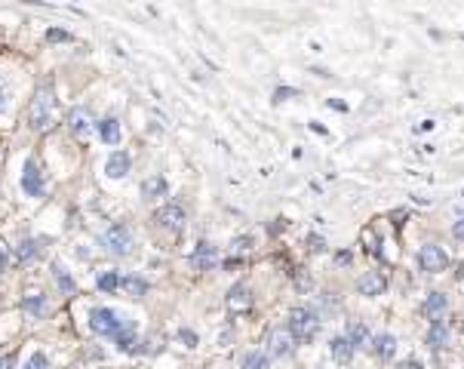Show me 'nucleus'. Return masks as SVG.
<instances>
[{
  "instance_id": "nucleus-6",
  "label": "nucleus",
  "mask_w": 464,
  "mask_h": 369,
  "mask_svg": "<svg viewBox=\"0 0 464 369\" xmlns=\"http://www.w3.org/2000/svg\"><path fill=\"white\" fill-rule=\"evenodd\" d=\"M105 246L114 256H129V252H133V231L126 225H111L105 234Z\"/></svg>"
},
{
  "instance_id": "nucleus-32",
  "label": "nucleus",
  "mask_w": 464,
  "mask_h": 369,
  "mask_svg": "<svg viewBox=\"0 0 464 369\" xmlns=\"http://www.w3.org/2000/svg\"><path fill=\"white\" fill-rule=\"evenodd\" d=\"M400 369H424L419 360H403V363H400Z\"/></svg>"
},
{
  "instance_id": "nucleus-1",
  "label": "nucleus",
  "mask_w": 464,
  "mask_h": 369,
  "mask_svg": "<svg viewBox=\"0 0 464 369\" xmlns=\"http://www.w3.org/2000/svg\"><path fill=\"white\" fill-rule=\"evenodd\" d=\"M28 120L34 129L52 126V120H56V92H52L50 83L37 87L34 99H31V108H28Z\"/></svg>"
},
{
  "instance_id": "nucleus-17",
  "label": "nucleus",
  "mask_w": 464,
  "mask_h": 369,
  "mask_svg": "<svg viewBox=\"0 0 464 369\" xmlns=\"http://www.w3.org/2000/svg\"><path fill=\"white\" fill-rule=\"evenodd\" d=\"M449 342V323L446 320H437V323H430V329H428V345L430 348H443V345Z\"/></svg>"
},
{
  "instance_id": "nucleus-21",
  "label": "nucleus",
  "mask_w": 464,
  "mask_h": 369,
  "mask_svg": "<svg viewBox=\"0 0 464 369\" xmlns=\"http://www.w3.org/2000/svg\"><path fill=\"white\" fill-rule=\"evenodd\" d=\"M240 366L243 369H268V354L265 351H246L240 357Z\"/></svg>"
},
{
  "instance_id": "nucleus-31",
  "label": "nucleus",
  "mask_w": 464,
  "mask_h": 369,
  "mask_svg": "<svg viewBox=\"0 0 464 369\" xmlns=\"http://www.w3.org/2000/svg\"><path fill=\"white\" fill-rule=\"evenodd\" d=\"M179 335H182V342H188V345H197V335L191 333V329H182Z\"/></svg>"
},
{
  "instance_id": "nucleus-4",
  "label": "nucleus",
  "mask_w": 464,
  "mask_h": 369,
  "mask_svg": "<svg viewBox=\"0 0 464 369\" xmlns=\"http://www.w3.org/2000/svg\"><path fill=\"white\" fill-rule=\"evenodd\" d=\"M419 265H421V271H428V274H443L446 268H449V256H446L443 246L428 243L419 249Z\"/></svg>"
},
{
  "instance_id": "nucleus-15",
  "label": "nucleus",
  "mask_w": 464,
  "mask_h": 369,
  "mask_svg": "<svg viewBox=\"0 0 464 369\" xmlns=\"http://www.w3.org/2000/svg\"><path fill=\"white\" fill-rule=\"evenodd\" d=\"M369 348L375 351V357H382V360H391L393 357V351H397V338H393L391 333H378L372 338V345Z\"/></svg>"
},
{
  "instance_id": "nucleus-13",
  "label": "nucleus",
  "mask_w": 464,
  "mask_h": 369,
  "mask_svg": "<svg viewBox=\"0 0 464 369\" xmlns=\"http://www.w3.org/2000/svg\"><path fill=\"white\" fill-rule=\"evenodd\" d=\"M129 166H133L129 154L126 151H114L111 157H108V164H105V173H108V179H123V175L129 173Z\"/></svg>"
},
{
  "instance_id": "nucleus-19",
  "label": "nucleus",
  "mask_w": 464,
  "mask_h": 369,
  "mask_svg": "<svg viewBox=\"0 0 464 369\" xmlns=\"http://www.w3.org/2000/svg\"><path fill=\"white\" fill-rule=\"evenodd\" d=\"M99 136H102L105 145H117L120 142V123L114 117H105L102 123H99Z\"/></svg>"
},
{
  "instance_id": "nucleus-30",
  "label": "nucleus",
  "mask_w": 464,
  "mask_h": 369,
  "mask_svg": "<svg viewBox=\"0 0 464 369\" xmlns=\"http://www.w3.org/2000/svg\"><path fill=\"white\" fill-rule=\"evenodd\" d=\"M452 234L458 237V240H464V219H458V222L452 225Z\"/></svg>"
},
{
  "instance_id": "nucleus-18",
  "label": "nucleus",
  "mask_w": 464,
  "mask_h": 369,
  "mask_svg": "<svg viewBox=\"0 0 464 369\" xmlns=\"http://www.w3.org/2000/svg\"><path fill=\"white\" fill-rule=\"evenodd\" d=\"M345 338L354 345V348H360V345H369V329L363 326L360 320H354V323H347V329H345Z\"/></svg>"
},
{
  "instance_id": "nucleus-22",
  "label": "nucleus",
  "mask_w": 464,
  "mask_h": 369,
  "mask_svg": "<svg viewBox=\"0 0 464 369\" xmlns=\"http://www.w3.org/2000/svg\"><path fill=\"white\" fill-rule=\"evenodd\" d=\"M142 194H145V197H164V194H166V182L160 179V175H154V179H145Z\"/></svg>"
},
{
  "instance_id": "nucleus-23",
  "label": "nucleus",
  "mask_w": 464,
  "mask_h": 369,
  "mask_svg": "<svg viewBox=\"0 0 464 369\" xmlns=\"http://www.w3.org/2000/svg\"><path fill=\"white\" fill-rule=\"evenodd\" d=\"M99 289H105V292L120 289V274L117 271H105L102 277H99Z\"/></svg>"
},
{
  "instance_id": "nucleus-35",
  "label": "nucleus",
  "mask_w": 464,
  "mask_h": 369,
  "mask_svg": "<svg viewBox=\"0 0 464 369\" xmlns=\"http://www.w3.org/2000/svg\"><path fill=\"white\" fill-rule=\"evenodd\" d=\"M6 265V256H3V249H0V268H3Z\"/></svg>"
},
{
  "instance_id": "nucleus-20",
  "label": "nucleus",
  "mask_w": 464,
  "mask_h": 369,
  "mask_svg": "<svg viewBox=\"0 0 464 369\" xmlns=\"http://www.w3.org/2000/svg\"><path fill=\"white\" fill-rule=\"evenodd\" d=\"M120 289L129 292V296H136V298H142L145 292H148V283H145L142 277H136V274H126V277H120Z\"/></svg>"
},
{
  "instance_id": "nucleus-25",
  "label": "nucleus",
  "mask_w": 464,
  "mask_h": 369,
  "mask_svg": "<svg viewBox=\"0 0 464 369\" xmlns=\"http://www.w3.org/2000/svg\"><path fill=\"white\" fill-rule=\"evenodd\" d=\"M25 369H50V360H46V354H43V351H34V354L28 357Z\"/></svg>"
},
{
  "instance_id": "nucleus-28",
  "label": "nucleus",
  "mask_w": 464,
  "mask_h": 369,
  "mask_svg": "<svg viewBox=\"0 0 464 369\" xmlns=\"http://www.w3.org/2000/svg\"><path fill=\"white\" fill-rule=\"evenodd\" d=\"M34 256H37V243H34V240H22L19 259H34Z\"/></svg>"
},
{
  "instance_id": "nucleus-34",
  "label": "nucleus",
  "mask_w": 464,
  "mask_h": 369,
  "mask_svg": "<svg viewBox=\"0 0 464 369\" xmlns=\"http://www.w3.org/2000/svg\"><path fill=\"white\" fill-rule=\"evenodd\" d=\"M0 369H13V357H3V360H0Z\"/></svg>"
},
{
  "instance_id": "nucleus-12",
  "label": "nucleus",
  "mask_w": 464,
  "mask_h": 369,
  "mask_svg": "<svg viewBox=\"0 0 464 369\" xmlns=\"http://www.w3.org/2000/svg\"><path fill=\"white\" fill-rule=\"evenodd\" d=\"M215 261H219V249L206 240L197 243V249L191 252V265H194L197 271H210V268H215Z\"/></svg>"
},
{
  "instance_id": "nucleus-7",
  "label": "nucleus",
  "mask_w": 464,
  "mask_h": 369,
  "mask_svg": "<svg viewBox=\"0 0 464 369\" xmlns=\"http://www.w3.org/2000/svg\"><path fill=\"white\" fill-rule=\"evenodd\" d=\"M154 219H157V225L164 228V231H169V234H182V228H184V210H182L179 203L160 206Z\"/></svg>"
},
{
  "instance_id": "nucleus-2",
  "label": "nucleus",
  "mask_w": 464,
  "mask_h": 369,
  "mask_svg": "<svg viewBox=\"0 0 464 369\" xmlns=\"http://www.w3.org/2000/svg\"><path fill=\"white\" fill-rule=\"evenodd\" d=\"M320 326H323V320L317 317L314 311H307V308H296V311L289 314V333L296 342H314L317 333H320Z\"/></svg>"
},
{
  "instance_id": "nucleus-9",
  "label": "nucleus",
  "mask_w": 464,
  "mask_h": 369,
  "mask_svg": "<svg viewBox=\"0 0 464 369\" xmlns=\"http://www.w3.org/2000/svg\"><path fill=\"white\" fill-rule=\"evenodd\" d=\"M225 305H228L231 314H246V311L252 308V289L246 287V283H237V287H231Z\"/></svg>"
},
{
  "instance_id": "nucleus-26",
  "label": "nucleus",
  "mask_w": 464,
  "mask_h": 369,
  "mask_svg": "<svg viewBox=\"0 0 464 369\" xmlns=\"http://www.w3.org/2000/svg\"><path fill=\"white\" fill-rule=\"evenodd\" d=\"M363 243H366V252H372L375 259H382V246H378V237L372 234V231H366V234H363Z\"/></svg>"
},
{
  "instance_id": "nucleus-10",
  "label": "nucleus",
  "mask_w": 464,
  "mask_h": 369,
  "mask_svg": "<svg viewBox=\"0 0 464 369\" xmlns=\"http://www.w3.org/2000/svg\"><path fill=\"white\" fill-rule=\"evenodd\" d=\"M449 311V298L443 296V292H428V298L421 302V314L428 317L430 323L443 320V314Z\"/></svg>"
},
{
  "instance_id": "nucleus-3",
  "label": "nucleus",
  "mask_w": 464,
  "mask_h": 369,
  "mask_svg": "<svg viewBox=\"0 0 464 369\" xmlns=\"http://www.w3.org/2000/svg\"><path fill=\"white\" fill-rule=\"evenodd\" d=\"M123 323L126 320H123L117 311H111V308H96V311L89 314V326H92V333H99V335H117Z\"/></svg>"
},
{
  "instance_id": "nucleus-33",
  "label": "nucleus",
  "mask_w": 464,
  "mask_h": 369,
  "mask_svg": "<svg viewBox=\"0 0 464 369\" xmlns=\"http://www.w3.org/2000/svg\"><path fill=\"white\" fill-rule=\"evenodd\" d=\"M50 41H68L65 31H50Z\"/></svg>"
},
{
  "instance_id": "nucleus-27",
  "label": "nucleus",
  "mask_w": 464,
  "mask_h": 369,
  "mask_svg": "<svg viewBox=\"0 0 464 369\" xmlns=\"http://www.w3.org/2000/svg\"><path fill=\"white\" fill-rule=\"evenodd\" d=\"M252 249V237H237L234 243H231V252L234 256H243V252H249Z\"/></svg>"
},
{
  "instance_id": "nucleus-14",
  "label": "nucleus",
  "mask_w": 464,
  "mask_h": 369,
  "mask_svg": "<svg viewBox=\"0 0 464 369\" xmlns=\"http://www.w3.org/2000/svg\"><path fill=\"white\" fill-rule=\"evenodd\" d=\"M329 351H332V360H335V363H351V360H354V351H357V348H354V345L347 342L345 335H335V338L329 342Z\"/></svg>"
},
{
  "instance_id": "nucleus-8",
  "label": "nucleus",
  "mask_w": 464,
  "mask_h": 369,
  "mask_svg": "<svg viewBox=\"0 0 464 369\" xmlns=\"http://www.w3.org/2000/svg\"><path fill=\"white\" fill-rule=\"evenodd\" d=\"M22 191H25L28 197L43 194V173H41V166H37L34 157L25 160V166H22Z\"/></svg>"
},
{
  "instance_id": "nucleus-11",
  "label": "nucleus",
  "mask_w": 464,
  "mask_h": 369,
  "mask_svg": "<svg viewBox=\"0 0 464 369\" xmlns=\"http://www.w3.org/2000/svg\"><path fill=\"white\" fill-rule=\"evenodd\" d=\"M388 289V280H384V274H378V271H366V274H360L357 277V292L360 296H382V292Z\"/></svg>"
},
{
  "instance_id": "nucleus-16",
  "label": "nucleus",
  "mask_w": 464,
  "mask_h": 369,
  "mask_svg": "<svg viewBox=\"0 0 464 369\" xmlns=\"http://www.w3.org/2000/svg\"><path fill=\"white\" fill-rule=\"evenodd\" d=\"M68 126H71V133H74L77 138L89 136V129H92V117H89V111H87V108H77V111H71V120H68Z\"/></svg>"
},
{
  "instance_id": "nucleus-5",
  "label": "nucleus",
  "mask_w": 464,
  "mask_h": 369,
  "mask_svg": "<svg viewBox=\"0 0 464 369\" xmlns=\"http://www.w3.org/2000/svg\"><path fill=\"white\" fill-rule=\"evenodd\" d=\"M265 345H268V357H289L292 351H296V338H292V333L286 326H274L268 333L265 338Z\"/></svg>"
},
{
  "instance_id": "nucleus-29",
  "label": "nucleus",
  "mask_w": 464,
  "mask_h": 369,
  "mask_svg": "<svg viewBox=\"0 0 464 369\" xmlns=\"http://www.w3.org/2000/svg\"><path fill=\"white\" fill-rule=\"evenodd\" d=\"M25 308H28V311H34V314H41L43 311V296H31L25 302Z\"/></svg>"
},
{
  "instance_id": "nucleus-24",
  "label": "nucleus",
  "mask_w": 464,
  "mask_h": 369,
  "mask_svg": "<svg viewBox=\"0 0 464 369\" xmlns=\"http://www.w3.org/2000/svg\"><path fill=\"white\" fill-rule=\"evenodd\" d=\"M52 271H56V280H59L61 292H74V280H71V277H68V271H65V268L59 265V261H56V265H52Z\"/></svg>"
}]
</instances>
